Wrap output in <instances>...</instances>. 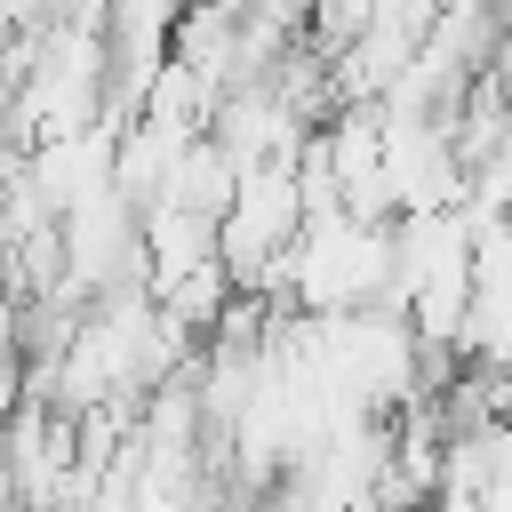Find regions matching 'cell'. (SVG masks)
I'll return each mask as SVG.
<instances>
[]
</instances>
